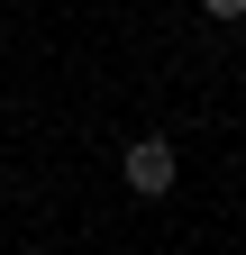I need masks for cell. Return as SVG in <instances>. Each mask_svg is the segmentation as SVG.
<instances>
[{
  "label": "cell",
  "mask_w": 246,
  "mask_h": 255,
  "mask_svg": "<svg viewBox=\"0 0 246 255\" xmlns=\"http://www.w3.org/2000/svg\"><path fill=\"white\" fill-rule=\"evenodd\" d=\"M119 173H128V191H137V201H173V173H182V155H173V137H128Z\"/></svg>",
  "instance_id": "obj_1"
},
{
  "label": "cell",
  "mask_w": 246,
  "mask_h": 255,
  "mask_svg": "<svg viewBox=\"0 0 246 255\" xmlns=\"http://www.w3.org/2000/svg\"><path fill=\"white\" fill-rule=\"evenodd\" d=\"M201 9H210V18L228 27V18H246V0H201Z\"/></svg>",
  "instance_id": "obj_2"
}]
</instances>
